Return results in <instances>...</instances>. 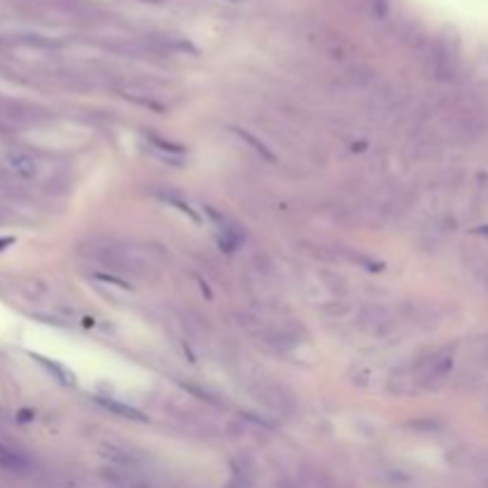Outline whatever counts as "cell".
Segmentation results:
<instances>
[{
    "label": "cell",
    "mask_w": 488,
    "mask_h": 488,
    "mask_svg": "<svg viewBox=\"0 0 488 488\" xmlns=\"http://www.w3.org/2000/svg\"><path fill=\"white\" fill-rule=\"evenodd\" d=\"M0 467L8 469V472H27L29 469V460L24 458L20 450L3 446L0 443Z\"/></svg>",
    "instance_id": "1"
},
{
    "label": "cell",
    "mask_w": 488,
    "mask_h": 488,
    "mask_svg": "<svg viewBox=\"0 0 488 488\" xmlns=\"http://www.w3.org/2000/svg\"><path fill=\"white\" fill-rule=\"evenodd\" d=\"M36 360H39V365L46 367L50 374H55V377H58V381H62V384H74V377H72L70 372H67L65 367L55 365V362H50V360H46V358H36Z\"/></svg>",
    "instance_id": "4"
},
{
    "label": "cell",
    "mask_w": 488,
    "mask_h": 488,
    "mask_svg": "<svg viewBox=\"0 0 488 488\" xmlns=\"http://www.w3.org/2000/svg\"><path fill=\"white\" fill-rule=\"evenodd\" d=\"M10 167L17 174H22V177H34V174H36L34 158H29V155H24V153H12L10 155Z\"/></svg>",
    "instance_id": "2"
},
{
    "label": "cell",
    "mask_w": 488,
    "mask_h": 488,
    "mask_svg": "<svg viewBox=\"0 0 488 488\" xmlns=\"http://www.w3.org/2000/svg\"><path fill=\"white\" fill-rule=\"evenodd\" d=\"M98 403L100 405H105V408L108 410H112V412H117V415L120 417H127V419H146L141 415L139 410H134V408H129V405H122V403H115V400H105V398H98Z\"/></svg>",
    "instance_id": "3"
}]
</instances>
